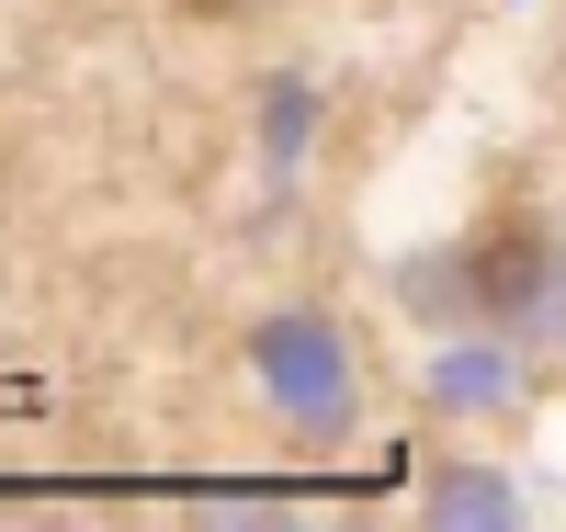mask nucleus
Returning <instances> with one entry per match:
<instances>
[{
	"instance_id": "nucleus-1",
	"label": "nucleus",
	"mask_w": 566,
	"mask_h": 532,
	"mask_svg": "<svg viewBox=\"0 0 566 532\" xmlns=\"http://www.w3.org/2000/svg\"><path fill=\"white\" fill-rule=\"evenodd\" d=\"M476 306L488 317H522V328H555V306H566V261H555V238L533 227V216H510V227H488L476 238Z\"/></svg>"
},
{
	"instance_id": "nucleus-2",
	"label": "nucleus",
	"mask_w": 566,
	"mask_h": 532,
	"mask_svg": "<svg viewBox=\"0 0 566 532\" xmlns=\"http://www.w3.org/2000/svg\"><path fill=\"white\" fill-rule=\"evenodd\" d=\"M181 12H239V0H181Z\"/></svg>"
}]
</instances>
